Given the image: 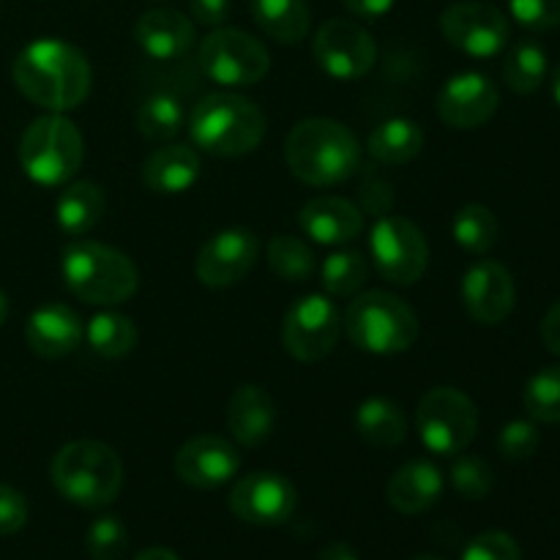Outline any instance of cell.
<instances>
[{
    "instance_id": "obj_42",
    "label": "cell",
    "mask_w": 560,
    "mask_h": 560,
    "mask_svg": "<svg viewBox=\"0 0 560 560\" xmlns=\"http://www.w3.org/2000/svg\"><path fill=\"white\" fill-rule=\"evenodd\" d=\"M191 20L206 27H222L230 16V0H189Z\"/></svg>"
},
{
    "instance_id": "obj_40",
    "label": "cell",
    "mask_w": 560,
    "mask_h": 560,
    "mask_svg": "<svg viewBox=\"0 0 560 560\" xmlns=\"http://www.w3.org/2000/svg\"><path fill=\"white\" fill-rule=\"evenodd\" d=\"M509 11L528 31H550L560 25V0H509Z\"/></svg>"
},
{
    "instance_id": "obj_30",
    "label": "cell",
    "mask_w": 560,
    "mask_h": 560,
    "mask_svg": "<svg viewBox=\"0 0 560 560\" xmlns=\"http://www.w3.org/2000/svg\"><path fill=\"white\" fill-rule=\"evenodd\" d=\"M186 126V109L175 93H153L137 109V129L153 142H167Z\"/></svg>"
},
{
    "instance_id": "obj_25",
    "label": "cell",
    "mask_w": 560,
    "mask_h": 560,
    "mask_svg": "<svg viewBox=\"0 0 560 560\" xmlns=\"http://www.w3.org/2000/svg\"><path fill=\"white\" fill-rule=\"evenodd\" d=\"M104 208H107V197L102 186L93 180H74V184H66V189L58 195L55 222L66 235L80 238L102 222Z\"/></svg>"
},
{
    "instance_id": "obj_29",
    "label": "cell",
    "mask_w": 560,
    "mask_h": 560,
    "mask_svg": "<svg viewBox=\"0 0 560 560\" xmlns=\"http://www.w3.org/2000/svg\"><path fill=\"white\" fill-rule=\"evenodd\" d=\"M82 337L91 345L93 353H98L102 359H124L140 342V331H137L135 320L120 315V312H98V315H93Z\"/></svg>"
},
{
    "instance_id": "obj_1",
    "label": "cell",
    "mask_w": 560,
    "mask_h": 560,
    "mask_svg": "<svg viewBox=\"0 0 560 560\" xmlns=\"http://www.w3.org/2000/svg\"><path fill=\"white\" fill-rule=\"evenodd\" d=\"M14 85L49 113L77 109L91 93L93 71L85 52L63 38H36L14 58Z\"/></svg>"
},
{
    "instance_id": "obj_32",
    "label": "cell",
    "mask_w": 560,
    "mask_h": 560,
    "mask_svg": "<svg viewBox=\"0 0 560 560\" xmlns=\"http://www.w3.org/2000/svg\"><path fill=\"white\" fill-rule=\"evenodd\" d=\"M370 277V260L355 249H339L323 260L320 282L323 290L334 299H348L364 288Z\"/></svg>"
},
{
    "instance_id": "obj_20",
    "label": "cell",
    "mask_w": 560,
    "mask_h": 560,
    "mask_svg": "<svg viewBox=\"0 0 560 560\" xmlns=\"http://www.w3.org/2000/svg\"><path fill=\"white\" fill-rule=\"evenodd\" d=\"M80 315L66 304H44L25 323V342L42 359H63L82 342Z\"/></svg>"
},
{
    "instance_id": "obj_35",
    "label": "cell",
    "mask_w": 560,
    "mask_h": 560,
    "mask_svg": "<svg viewBox=\"0 0 560 560\" xmlns=\"http://www.w3.org/2000/svg\"><path fill=\"white\" fill-rule=\"evenodd\" d=\"M523 405L534 421L560 424V366H545L525 383Z\"/></svg>"
},
{
    "instance_id": "obj_37",
    "label": "cell",
    "mask_w": 560,
    "mask_h": 560,
    "mask_svg": "<svg viewBox=\"0 0 560 560\" xmlns=\"http://www.w3.org/2000/svg\"><path fill=\"white\" fill-rule=\"evenodd\" d=\"M452 487L468 501H481L492 492L495 476L492 468L481 457H470V454H457L452 465Z\"/></svg>"
},
{
    "instance_id": "obj_28",
    "label": "cell",
    "mask_w": 560,
    "mask_h": 560,
    "mask_svg": "<svg viewBox=\"0 0 560 560\" xmlns=\"http://www.w3.org/2000/svg\"><path fill=\"white\" fill-rule=\"evenodd\" d=\"M252 16L279 44H299L312 25L306 0H252Z\"/></svg>"
},
{
    "instance_id": "obj_2",
    "label": "cell",
    "mask_w": 560,
    "mask_h": 560,
    "mask_svg": "<svg viewBox=\"0 0 560 560\" xmlns=\"http://www.w3.org/2000/svg\"><path fill=\"white\" fill-rule=\"evenodd\" d=\"M290 173L310 186H337L361 167V142L331 118H306L284 140Z\"/></svg>"
},
{
    "instance_id": "obj_31",
    "label": "cell",
    "mask_w": 560,
    "mask_h": 560,
    "mask_svg": "<svg viewBox=\"0 0 560 560\" xmlns=\"http://www.w3.org/2000/svg\"><path fill=\"white\" fill-rule=\"evenodd\" d=\"M547 52L534 38H523L509 49L503 60V80L514 93H534L539 91L541 82L547 80Z\"/></svg>"
},
{
    "instance_id": "obj_18",
    "label": "cell",
    "mask_w": 560,
    "mask_h": 560,
    "mask_svg": "<svg viewBox=\"0 0 560 560\" xmlns=\"http://www.w3.org/2000/svg\"><path fill=\"white\" fill-rule=\"evenodd\" d=\"M241 457L230 441L219 435H197L175 454V474L197 490H217L235 479Z\"/></svg>"
},
{
    "instance_id": "obj_5",
    "label": "cell",
    "mask_w": 560,
    "mask_h": 560,
    "mask_svg": "<svg viewBox=\"0 0 560 560\" xmlns=\"http://www.w3.org/2000/svg\"><path fill=\"white\" fill-rule=\"evenodd\" d=\"M52 485L69 503L82 509H104L120 495L124 463L102 441L66 443L52 459Z\"/></svg>"
},
{
    "instance_id": "obj_36",
    "label": "cell",
    "mask_w": 560,
    "mask_h": 560,
    "mask_svg": "<svg viewBox=\"0 0 560 560\" xmlns=\"http://www.w3.org/2000/svg\"><path fill=\"white\" fill-rule=\"evenodd\" d=\"M85 547L93 560H120L129 550V530L115 514H104L88 528Z\"/></svg>"
},
{
    "instance_id": "obj_17",
    "label": "cell",
    "mask_w": 560,
    "mask_h": 560,
    "mask_svg": "<svg viewBox=\"0 0 560 560\" xmlns=\"http://www.w3.org/2000/svg\"><path fill=\"white\" fill-rule=\"evenodd\" d=\"M463 304L481 326H498L517 304V288L506 266L495 260H479L463 277Z\"/></svg>"
},
{
    "instance_id": "obj_21",
    "label": "cell",
    "mask_w": 560,
    "mask_h": 560,
    "mask_svg": "<svg viewBox=\"0 0 560 560\" xmlns=\"http://www.w3.org/2000/svg\"><path fill=\"white\" fill-rule=\"evenodd\" d=\"M135 38L153 60H178L195 47V22L175 9H151L137 20Z\"/></svg>"
},
{
    "instance_id": "obj_14",
    "label": "cell",
    "mask_w": 560,
    "mask_h": 560,
    "mask_svg": "<svg viewBox=\"0 0 560 560\" xmlns=\"http://www.w3.org/2000/svg\"><path fill=\"white\" fill-rule=\"evenodd\" d=\"M257 257H260V238L252 230H219L197 252L195 273L206 288H233L255 268Z\"/></svg>"
},
{
    "instance_id": "obj_3",
    "label": "cell",
    "mask_w": 560,
    "mask_h": 560,
    "mask_svg": "<svg viewBox=\"0 0 560 560\" xmlns=\"http://www.w3.org/2000/svg\"><path fill=\"white\" fill-rule=\"evenodd\" d=\"M60 273L66 288L93 306H118L140 288L135 260L102 241H71L60 257Z\"/></svg>"
},
{
    "instance_id": "obj_39",
    "label": "cell",
    "mask_w": 560,
    "mask_h": 560,
    "mask_svg": "<svg viewBox=\"0 0 560 560\" xmlns=\"http://www.w3.org/2000/svg\"><path fill=\"white\" fill-rule=\"evenodd\" d=\"M463 560H523L520 545L503 530H487L479 534L465 547Z\"/></svg>"
},
{
    "instance_id": "obj_45",
    "label": "cell",
    "mask_w": 560,
    "mask_h": 560,
    "mask_svg": "<svg viewBox=\"0 0 560 560\" xmlns=\"http://www.w3.org/2000/svg\"><path fill=\"white\" fill-rule=\"evenodd\" d=\"M317 560H361V558L355 556V550L350 545H345V541H334V545L323 547Z\"/></svg>"
},
{
    "instance_id": "obj_7",
    "label": "cell",
    "mask_w": 560,
    "mask_h": 560,
    "mask_svg": "<svg viewBox=\"0 0 560 560\" xmlns=\"http://www.w3.org/2000/svg\"><path fill=\"white\" fill-rule=\"evenodd\" d=\"M85 140L63 113L33 120L20 140V164L38 186H66L82 167Z\"/></svg>"
},
{
    "instance_id": "obj_46",
    "label": "cell",
    "mask_w": 560,
    "mask_h": 560,
    "mask_svg": "<svg viewBox=\"0 0 560 560\" xmlns=\"http://www.w3.org/2000/svg\"><path fill=\"white\" fill-rule=\"evenodd\" d=\"M135 560H180L173 550L167 547H151V550H142Z\"/></svg>"
},
{
    "instance_id": "obj_23",
    "label": "cell",
    "mask_w": 560,
    "mask_h": 560,
    "mask_svg": "<svg viewBox=\"0 0 560 560\" xmlns=\"http://www.w3.org/2000/svg\"><path fill=\"white\" fill-rule=\"evenodd\" d=\"M200 178V153L189 145H164L142 162V184L153 195H184Z\"/></svg>"
},
{
    "instance_id": "obj_34",
    "label": "cell",
    "mask_w": 560,
    "mask_h": 560,
    "mask_svg": "<svg viewBox=\"0 0 560 560\" xmlns=\"http://www.w3.org/2000/svg\"><path fill=\"white\" fill-rule=\"evenodd\" d=\"M268 266L284 282H306L315 273V255L306 241L295 235H277L268 244Z\"/></svg>"
},
{
    "instance_id": "obj_24",
    "label": "cell",
    "mask_w": 560,
    "mask_h": 560,
    "mask_svg": "<svg viewBox=\"0 0 560 560\" xmlns=\"http://www.w3.org/2000/svg\"><path fill=\"white\" fill-rule=\"evenodd\" d=\"M443 495V474L430 459H410L388 479L386 498L399 514H421Z\"/></svg>"
},
{
    "instance_id": "obj_6",
    "label": "cell",
    "mask_w": 560,
    "mask_h": 560,
    "mask_svg": "<svg viewBox=\"0 0 560 560\" xmlns=\"http://www.w3.org/2000/svg\"><path fill=\"white\" fill-rule=\"evenodd\" d=\"M342 328L359 350L375 355L405 353L419 339L413 306L386 290H366L348 304Z\"/></svg>"
},
{
    "instance_id": "obj_4",
    "label": "cell",
    "mask_w": 560,
    "mask_h": 560,
    "mask_svg": "<svg viewBox=\"0 0 560 560\" xmlns=\"http://www.w3.org/2000/svg\"><path fill=\"white\" fill-rule=\"evenodd\" d=\"M191 145L211 156L235 159L255 151L266 137V115L241 93H211L186 118Z\"/></svg>"
},
{
    "instance_id": "obj_26",
    "label": "cell",
    "mask_w": 560,
    "mask_h": 560,
    "mask_svg": "<svg viewBox=\"0 0 560 560\" xmlns=\"http://www.w3.org/2000/svg\"><path fill=\"white\" fill-rule=\"evenodd\" d=\"M424 148V129L410 118H388L366 137V151L381 164H408Z\"/></svg>"
},
{
    "instance_id": "obj_11",
    "label": "cell",
    "mask_w": 560,
    "mask_h": 560,
    "mask_svg": "<svg viewBox=\"0 0 560 560\" xmlns=\"http://www.w3.org/2000/svg\"><path fill=\"white\" fill-rule=\"evenodd\" d=\"M342 334V312L328 295L310 293L295 301L282 323V345L295 361L315 364L326 359Z\"/></svg>"
},
{
    "instance_id": "obj_9",
    "label": "cell",
    "mask_w": 560,
    "mask_h": 560,
    "mask_svg": "<svg viewBox=\"0 0 560 560\" xmlns=\"http://www.w3.org/2000/svg\"><path fill=\"white\" fill-rule=\"evenodd\" d=\"M197 63L208 80L224 88H252L268 74L271 58L260 38L238 27H213L197 49Z\"/></svg>"
},
{
    "instance_id": "obj_10",
    "label": "cell",
    "mask_w": 560,
    "mask_h": 560,
    "mask_svg": "<svg viewBox=\"0 0 560 560\" xmlns=\"http://www.w3.org/2000/svg\"><path fill=\"white\" fill-rule=\"evenodd\" d=\"M370 257L383 279L399 284V288H410L424 277L427 262H430V246H427L419 224L386 213L372 224Z\"/></svg>"
},
{
    "instance_id": "obj_22",
    "label": "cell",
    "mask_w": 560,
    "mask_h": 560,
    "mask_svg": "<svg viewBox=\"0 0 560 560\" xmlns=\"http://www.w3.org/2000/svg\"><path fill=\"white\" fill-rule=\"evenodd\" d=\"M277 427V405L262 386L246 383L235 388L228 405V430L241 446L257 448L273 435Z\"/></svg>"
},
{
    "instance_id": "obj_12",
    "label": "cell",
    "mask_w": 560,
    "mask_h": 560,
    "mask_svg": "<svg viewBox=\"0 0 560 560\" xmlns=\"http://www.w3.org/2000/svg\"><path fill=\"white\" fill-rule=\"evenodd\" d=\"M441 31L454 49L470 58H495L512 38L506 14L495 5L474 3V0L448 5L441 14Z\"/></svg>"
},
{
    "instance_id": "obj_33",
    "label": "cell",
    "mask_w": 560,
    "mask_h": 560,
    "mask_svg": "<svg viewBox=\"0 0 560 560\" xmlns=\"http://www.w3.org/2000/svg\"><path fill=\"white\" fill-rule=\"evenodd\" d=\"M498 233H501V228H498L495 213L479 202L459 208L452 222L454 241L470 255H487L498 244Z\"/></svg>"
},
{
    "instance_id": "obj_27",
    "label": "cell",
    "mask_w": 560,
    "mask_h": 560,
    "mask_svg": "<svg viewBox=\"0 0 560 560\" xmlns=\"http://www.w3.org/2000/svg\"><path fill=\"white\" fill-rule=\"evenodd\" d=\"M355 430L370 446L394 448L408 435V416L394 399L370 397L355 410Z\"/></svg>"
},
{
    "instance_id": "obj_38",
    "label": "cell",
    "mask_w": 560,
    "mask_h": 560,
    "mask_svg": "<svg viewBox=\"0 0 560 560\" xmlns=\"http://www.w3.org/2000/svg\"><path fill=\"white\" fill-rule=\"evenodd\" d=\"M541 446L539 427L534 421L514 419L498 435V452L509 459V463H525V459L534 457Z\"/></svg>"
},
{
    "instance_id": "obj_43",
    "label": "cell",
    "mask_w": 560,
    "mask_h": 560,
    "mask_svg": "<svg viewBox=\"0 0 560 560\" xmlns=\"http://www.w3.org/2000/svg\"><path fill=\"white\" fill-rule=\"evenodd\" d=\"M345 5L361 20H381L394 9V0H345Z\"/></svg>"
},
{
    "instance_id": "obj_48",
    "label": "cell",
    "mask_w": 560,
    "mask_h": 560,
    "mask_svg": "<svg viewBox=\"0 0 560 560\" xmlns=\"http://www.w3.org/2000/svg\"><path fill=\"white\" fill-rule=\"evenodd\" d=\"M5 320H9V299H5V293L0 290V326H3Z\"/></svg>"
},
{
    "instance_id": "obj_15",
    "label": "cell",
    "mask_w": 560,
    "mask_h": 560,
    "mask_svg": "<svg viewBox=\"0 0 560 560\" xmlns=\"http://www.w3.org/2000/svg\"><path fill=\"white\" fill-rule=\"evenodd\" d=\"M299 492L282 474L260 470L235 481L230 492V512L249 525H282L293 517Z\"/></svg>"
},
{
    "instance_id": "obj_47",
    "label": "cell",
    "mask_w": 560,
    "mask_h": 560,
    "mask_svg": "<svg viewBox=\"0 0 560 560\" xmlns=\"http://www.w3.org/2000/svg\"><path fill=\"white\" fill-rule=\"evenodd\" d=\"M550 91H552V98H556V104L560 107V60L556 63V69H552V74H550Z\"/></svg>"
},
{
    "instance_id": "obj_16",
    "label": "cell",
    "mask_w": 560,
    "mask_h": 560,
    "mask_svg": "<svg viewBox=\"0 0 560 560\" xmlns=\"http://www.w3.org/2000/svg\"><path fill=\"white\" fill-rule=\"evenodd\" d=\"M498 104H501L498 85L481 71L448 77L438 93V115L452 129H479L495 115Z\"/></svg>"
},
{
    "instance_id": "obj_13",
    "label": "cell",
    "mask_w": 560,
    "mask_h": 560,
    "mask_svg": "<svg viewBox=\"0 0 560 560\" xmlns=\"http://www.w3.org/2000/svg\"><path fill=\"white\" fill-rule=\"evenodd\" d=\"M312 55L334 80H361L377 60V44L366 27L350 20H328L317 27Z\"/></svg>"
},
{
    "instance_id": "obj_41",
    "label": "cell",
    "mask_w": 560,
    "mask_h": 560,
    "mask_svg": "<svg viewBox=\"0 0 560 560\" xmlns=\"http://www.w3.org/2000/svg\"><path fill=\"white\" fill-rule=\"evenodd\" d=\"M27 501L14 487L0 485V536H11L25 528Z\"/></svg>"
},
{
    "instance_id": "obj_44",
    "label": "cell",
    "mask_w": 560,
    "mask_h": 560,
    "mask_svg": "<svg viewBox=\"0 0 560 560\" xmlns=\"http://www.w3.org/2000/svg\"><path fill=\"white\" fill-rule=\"evenodd\" d=\"M541 342L547 345L550 353L560 355V301L550 306V312L541 320Z\"/></svg>"
},
{
    "instance_id": "obj_49",
    "label": "cell",
    "mask_w": 560,
    "mask_h": 560,
    "mask_svg": "<svg viewBox=\"0 0 560 560\" xmlns=\"http://www.w3.org/2000/svg\"><path fill=\"white\" fill-rule=\"evenodd\" d=\"M410 560H443V558H438V556H416V558H410Z\"/></svg>"
},
{
    "instance_id": "obj_8",
    "label": "cell",
    "mask_w": 560,
    "mask_h": 560,
    "mask_svg": "<svg viewBox=\"0 0 560 560\" xmlns=\"http://www.w3.org/2000/svg\"><path fill=\"white\" fill-rule=\"evenodd\" d=\"M416 424H419L421 443L432 454L457 457L474 443L479 432V410L474 399L459 388L438 386L421 397Z\"/></svg>"
},
{
    "instance_id": "obj_19",
    "label": "cell",
    "mask_w": 560,
    "mask_h": 560,
    "mask_svg": "<svg viewBox=\"0 0 560 560\" xmlns=\"http://www.w3.org/2000/svg\"><path fill=\"white\" fill-rule=\"evenodd\" d=\"M299 228L323 246H345L364 230V211L345 197H315L299 211Z\"/></svg>"
}]
</instances>
